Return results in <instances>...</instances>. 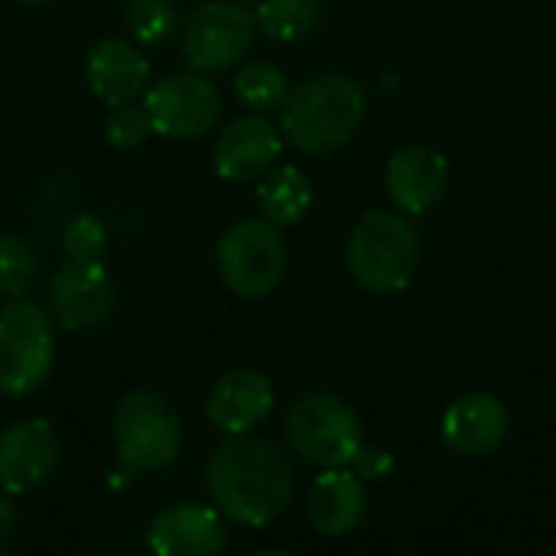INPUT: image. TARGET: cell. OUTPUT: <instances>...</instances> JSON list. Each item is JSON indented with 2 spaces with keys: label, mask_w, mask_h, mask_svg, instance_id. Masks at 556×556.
Segmentation results:
<instances>
[{
  "label": "cell",
  "mask_w": 556,
  "mask_h": 556,
  "mask_svg": "<svg viewBox=\"0 0 556 556\" xmlns=\"http://www.w3.org/2000/svg\"><path fill=\"white\" fill-rule=\"evenodd\" d=\"M16 3H26V7H36V3H46V0H16Z\"/></svg>",
  "instance_id": "28"
},
{
  "label": "cell",
  "mask_w": 556,
  "mask_h": 556,
  "mask_svg": "<svg viewBox=\"0 0 556 556\" xmlns=\"http://www.w3.org/2000/svg\"><path fill=\"white\" fill-rule=\"evenodd\" d=\"M13 531H16V508L7 495H0V554L10 547Z\"/></svg>",
  "instance_id": "27"
},
{
  "label": "cell",
  "mask_w": 556,
  "mask_h": 556,
  "mask_svg": "<svg viewBox=\"0 0 556 556\" xmlns=\"http://www.w3.org/2000/svg\"><path fill=\"white\" fill-rule=\"evenodd\" d=\"M62 248H65L68 261H101L108 251V231L94 215L81 212L65 225Z\"/></svg>",
  "instance_id": "24"
},
{
  "label": "cell",
  "mask_w": 556,
  "mask_h": 556,
  "mask_svg": "<svg viewBox=\"0 0 556 556\" xmlns=\"http://www.w3.org/2000/svg\"><path fill=\"white\" fill-rule=\"evenodd\" d=\"M124 23L127 33L143 46H166L179 33V13L173 0H130Z\"/></svg>",
  "instance_id": "22"
},
{
  "label": "cell",
  "mask_w": 556,
  "mask_h": 556,
  "mask_svg": "<svg viewBox=\"0 0 556 556\" xmlns=\"http://www.w3.org/2000/svg\"><path fill=\"white\" fill-rule=\"evenodd\" d=\"M352 472L358 479H368V482H381L394 472V459L391 453L378 450V446H358V453L352 456Z\"/></svg>",
  "instance_id": "26"
},
{
  "label": "cell",
  "mask_w": 556,
  "mask_h": 556,
  "mask_svg": "<svg viewBox=\"0 0 556 556\" xmlns=\"http://www.w3.org/2000/svg\"><path fill=\"white\" fill-rule=\"evenodd\" d=\"M62 443L46 417H26L0 433V489L7 495H26L52 479L59 469Z\"/></svg>",
  "instance_id": "11"
},
{
  "label": "cell",
  "mask_w": 556,
  "mask_h": 556,
  "mask_svg": "<svg viewBox=\"0 0 556 556\" xmlns=\"http://www.w3.org/2000/svg\"><path fill=\"white\" fill-rule=\"evenodd\" d=\"M446 182H450L446 156L427 143H410V147L397 150L384 169L388 199L404 215H420V212L433 208L443 199Z\"/></svg>",
  "instance_id": "17"
},
{
  "label": "cell",
  "mask_w": 556,
  "mask_h": 556,
  "mask_svg": "<svg viewBox=\"0 0 556 556\" xmlns=\"http://www.w3.org/2000/svg\"><path fill=\"white\" fill-rule=\"evenodd\" d=\"M39 274L33 248L16 235H0V296H23Z\"/></svg>",
  "instance_id": "23"
},
{
  "label": "cell",
  "mask_w": 556,
  "mask_h": 556,
  "mask_svg": "<svg viewBox=\"0 0 556 556\" xmlns=\"http://www.w3.org/2000/svg\"><path fill=\"white\" fill-rule=\"evenodd\" d=\"M257 29L274 42H300L323 20V0H261L254 10Z\"/></svg>",
  "instance_id": "20"
},
{
  "label": "cell",
  "mask_w": 556,
  "mask_h": 556,
  "mask_svg": "<svg viewBox=\"0 0 556 556\" xmlns=\"http://www.w3.org/2000/svg\"><path fill=\"white\" fill-rule=\"evenodd\" d=\"M313 205V182L300 166H274L261 176L257 208L277 228L296 225Z\"/></svg>",
  "instance_id": "19"
},
{
  "label": "cell",
  "mask_w": 556,
  "mask_h": 556,
  "mask_svg": "<svg viewBox=\"0 0 556 556\" xmlns=\"http://www.w3.org/2000/svg\"><path fill=\"white\" fill-rule=\"evenodd\" d=\"M156 556H218L228 551V518L218 508L182 502L163 508L147 531Z\"/></svg>",
  "instance_id": "13"
},
{
  "label": "cell",
  "mask_w": 556,
  "mask_h": 556,
  "mask_svg": "<svg viewBox=\"0 0 556 556\" xmlns=\"http://www.w3.org/2000/svg\"><path fill=\"white\" fill-rule=\"evenodd\" d=\"M365 508H368L365 485L345 466L326 469L313 482V489L306 495L309 525L319 534H326V538H345V534H352L365 521Z\"/></svg>",
  "instance_id": "18"
},
{
  "label": "cell",
  "mask_w": 556,
  "mask_h": 556,
  "mask_svg": "<svg viewBox=\"0 0 556 556\" xmlns=\"http://www.w3.org/2000/svg\"><path fill=\"white\" fill-rule=\"evenodd\" d=\"M55 365V323L36 300H10L0 309V397L36 394Z\"/></svg>",
  "instance_id": "5"
},
{
  "label": "cell",
  "mask_w": 556,
  "mask_h": 556,
  "mask_svg": "<svg viewBox=\"0 0 556 556\" xmlns=\"http://www.w3.org/2000/svg\"><path fill=\"white\" fill-rule=\"evenodd\" d=\"M235 3H251V0H235Z\"/></svg>",
  "instance_id": "29"
},
{
  "label": "cell",
  "mask_w": 556,
  "mask_h": 556,
  "mask_svg": "<svg viewBox=\"0 0 556 556\" xmlns=\"http://www.w3.org/2000/svg\"><path fill=\"white\" fill-rule=\"evenodd\" d=\"M215 264L238 300H264L287 277V241L267 218H238L218 238Z\"/></svg>",
  "instance_id": "6"
},
{
  "label": "cell",
  "mask_w": 556,
  "mask_h": 556,
  "mask_svg": "<svg viewBox=\"0 0 556 556\" xmlns=\"http://www.w3.org/2000/svg\"><path fill=\"white\" fill-rule=\"evenodd\" d=\"M222 91L205 72H173L147 85L143 111L156 137L166 140H199L222 117Z\"/></svg>",
  "instance_id": "9"
},
{
  "label": "cell",
  "mask_w": 556,
  "mask_h": 556,
  "mask_svg": "<svg viewBox=\"0 0 556 556\" xmlns=\"http://www.w3.org/2000/svg\"><path fill=\"white\" fill-rule=\"evenodd\" d=\"M257 39V20L244 3L212 0L195 7L182 23V55L189 68L215 75L248 59Z\"/></svg>",
  "instance_id": "8"
},
{
  "label": "cell",
  "mask_w": 556,
  "mask_h": 556,
  "mask_svg": "<svg viewBox=\"0 0 556 556\" xmlns=\"http://www.w3.org/2000/svg\"><path fill=\"white\" fill-rule=\"evenodd\" d=\"M85 81H88L91 94L98 101H104L108 108L134 104L150 85V62L134 42L108 36L88 49Z\"/></svg>",
  "instance_id": "16"
},
{
  "label": "cell",
  "mask_w": 556,
  "mask_h": 556,
  "mask_svg": "<svg viewBox=\"0 0 556 556\" xmlns=\"http://www.w3.org/2000/svg\"><path fill=\"white\" fill-rule=\"evenodd\" d=\"M283 153V130L274 127L264 114L235 117L212 147V163L225 182H254L277 166Z\"/></svg>",
  "instance_id": "12"
},
{
  "label": "cell",
  "mask_w": 556,
  "mask_h": 556,
  "mask_svg": "<svg viewBox=\"0 0 556 556\" xmlns=\"http://www.w3.org/2000/svg\"><path fill=\"white\" fill-rule=\"evenodd\" d=\"M114 283L101 261H65L49 280V309L65 332H94L114 316Z\"/></svg>",
  "instance_id": "10"
},
{
  "label": "cell",
  "mask_w": 556,
  "mask_h": 556,
  "mask_svg": "<svg viewBox=\"0 0 556 556\" xmlns=\"http://www.w3.org/2000/svg\"><path fill=\"white\" fill-rule=\"evenodd\" d=\"M235 98L248 108V111H257V114H267V111H280L287 94H290V78L283 68H277L274 62L261 59V62H244L238 72H235Z\"/></svg>",
  "instance_id": "21"
},
{
  "label": "cell",
  "mask_w": 556,
  "mask_h": 556,
  "mask_svg": "<svg viewBox=\"0 0 556 556\" xmlns=\"http://www.w3.org/2000/svg\"><path fill=\"white\" fill-rule=\"evenodd\" d=\"M511 430L508 407L485 391H469L456 397L443 414V440L453 453L479 459L492 456Z\"/></svg>",
  "instance_id": "15"
},
{
  "label": "cell",
  "mask_w": 556,
  "mask_h": 556,
  "mask_svg": "<svg viewBox=\"0 0 556 556\" xmlns=\"http://www.w3.org/2000/svg\"><path fill=\"white\" fill-rule=\"evenodd\" d=\"M287 443L290 450L319 469L349 466L362 446V424L352 404L332 391L300 394L287 410Z\"/></svg>",
  "instance_id": "7"
},
{
  "label": "cell",
  "mask_w": 556,
  "mask_h": 556,
  "mask_svg": "<svg viewBox=\"0 0 556 556\" xmlns=\"http://www.w3.org/2000/svg\"><path fill=\"white\" fill-rule=\"evenodd\" d=\"M293 463L290 456L251 433L228 437L215 446L205 463V489L212 505L241 528L274 525L293 498Z\"/></svg>",
  "instance_id": "1"
},
{
  "label": "cell",
  "mask_w": 556,
  "mask_h": 556,
  "mask_svg": "<svg viewBox=\"0 0 556 556\" xmlns=\"http://www.w3.org/2000/svg\"><path fill=\"white\" fill-rule=\"evenodd\" d=\"M270 410H274V384L257 368L225 371L205 397V417L225 437L254 433L270 417Z\"/></svg>",
  "instance_id": "14"
},
{
  "label": "cell",
  "mask_w": 556,
  "mask_h": 556,
  "mask_svg": "<svg viewBox=\"0 0 556 556\" xmlns=\"http://www.w3.org/2000/svg\"><path fill=\"white\" fill-rule=\"evenodd\" d=\"M352 280L368 293H401L414 280L420 261V238L404 212L368 208L345 248Z\"/></svg>",
  "instance_id": "3"
},
{
  "label": "cell",
  "mask_w": 556,
  "mask_h": 556,
  "mask_svg": "<svg viewBox=\"0 0 556 556\" xmlns=\"http://www.w3.org/2000/svg\"><path fill=\"white\" fill-rule=\"evenodd\" d=\"M280 111V130L290 147L306 156H329L358 134L368 101L355 78L323 72L290 88Z\"/></svg>",
  "instance_id": "2"
},
{
  "label": "cell",
  "mask_w": 556,
  "mask_h": 556,
  "mask_svg": "<svg viewBox=\"0 0 556 556\" xmlns=\"http://www.w3.org/2000/svg\"><path fill=\"white\" fill-rule=\"evenodd\" d=\"M117 459L130 472L166 469L182 450V420L176 407L150 388L127 391L111 414Z\"/></svg>",
  "instance_id": "4"
},
{
  "label": "cell",
  "mask_w": 556,
  "mask_h": 556,
  "mask_svg": "<svg viewBox=\"0 0 556 556\" xmlns=\"http://www.w3.org/2000/svg\"><path fill=\"white\" fill-rule=\"evenodd\" d=\"M150 134H153V127H150V117H147L143 108L117 104L104 117V137L117 150H137V147H143Z\"/></svg>",
  "instance_id": "25"
}]
</instances>
